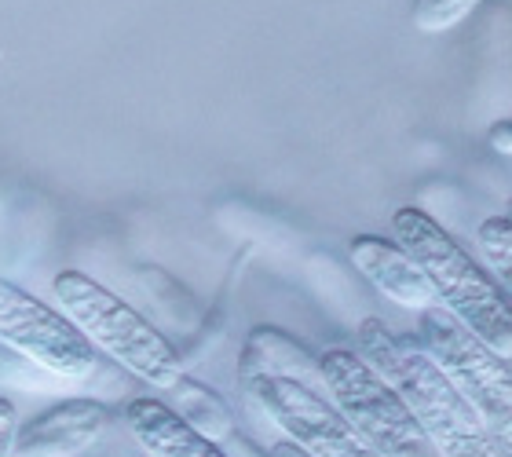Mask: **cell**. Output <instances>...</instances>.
<instances>
[{
  "label": "cell",
  "instance_id": "13",
  "mask_svg": "<svg viewBox=\"0 0 512 457\" xmlns=\"http://www.w3.org/2000/svg\"><path fill=\"white\" fill-rule=\"evenodd\" d=\"M476 242L491 264V275L512 300V216H487L476 231Z\"/></svg>",
  "mask_w": 512,
  "mask_h": 457
},
{
  "label": "cell",
  "instance_id": "16",
  "mask_svg": "<svg viewBox=\"0 0 512 457\" xmlns=\"http://www.w3.org/2000/svg\"><path fill=\"white\" fill-rule=\"evenodd\" d=\"M480 421L487 428V436L494 443V454L498 457H512V403L509 399H498V403L483 406Z\"/></svg>",
  "mask_w": 512,
  "mask_h": 457
},
{
  "label": "cell",
  "instance_id": "17",
  "mask_svg": "<svg viewBox=\"0 0 512 457\" xmlns=\"http://www.w3.org/2000/svg\"><path fill=\"white\" fill-rule=\"evenodd\" d=\"M15 432H19V410L11 399H0V457H11Z\"/></svg>",
  "mask_w": 512,
  "mask_h": 457
},
{
  "label": "cell",
  "instance_id": "12",
  "mask_svg": "<svg viewBox=\"0 0 512 457\" xmlns=\"http://www.w3.org/2000/svg\"><path fill=\"white\" fill-rule=\"evenodd\" d=\"M246 348L264 362L267 370L282 373V377H293V381H300V384H311V388H326L319 373V359L308 355V351L300 348V341H293L289 333L275 330V326H260V330L249 333Z\"/></svg>",
  "mask_w": 512,
  "mask_h": 457
},
{
  "label": "cell",
  "instance_id": "11",
  "mask_svg": "<svg viewBox=\"0 0 512 457\" xmlns=\"http://www.w3.org/2000/svg\"><path fill=\"white\" fill-rule=\"evenodd\" d=\"M165 395H169V403L165 406L176 410V414H180L194 432H202L205 439L227 443V439L235 436V417H231L227 403L209 388V384L194 381L191 373H183L180 381L172 384Z\"/></svg>",
  "mask_w": 512,
  "mask_h": 457
},
{
  "label": "cell",
  "instance_id": "8",
  "mask_svg": "<svg viewBox=\"0 0 512 457\" xmlns=\"http://www.w3.org/2000/svg\"><path fill=\"white\" fill-rule=\"evenodd\" d=\"M110 425V406L92 395L63 399L41 417L19 425L11 457H81Z\"/></svg>",
  "mask_w": 512,
  "mask_h": 457
},
{
  "label": "cell",
  "instance_id": "1",
  "mask_svg": "<svg viewBox=\"0 0 512 457\" xmlns=\"http://www.w3.org/2000/svg\"><path fill=\"white\" fill-rule=\"evenodd\" d=\"M355 351L403 399L439 457H498L476 406L454 388L417 337H395L384 322L366 319L355 333Z\"/></svg>",
  "mask_w": 512,
  "mask_h": 457
},
{
  "label": "cell",
  "instance_id": "2",
  "mask_svg": "<svg viewBox=\"0 0 512 457\" xmlns=\"http://www.w3.org/2000/svg\"><path fill=\"white\" fill-rule=\"evenodd\" d=\"M395 242L421 267L428 286L436 293L439 308H447L458 322H465L494 355L512 359V300L491 271H483L465 245L432 220L425 209L406 205L392 216Z\"/></svg>",
  "mask_w": 512,
  "mask_h": 457
},
{
  "label": "cell",
  "instance_id": "18",
  "mask_svg": "<svg viewBox=\"0 0 512 457\" xmlns=\"http://www.w3.org/2000/svg\"><path fill=\"white\" fill-rule=\"evenodd\" d=\"M267 454H271V457H308L300 447H293V443H286V439H278V443H275V447H271V450H267Z\"/></svg>",
  "mask_w": 512,
  "mask_h": 457
},
{
  "label": "cell",
  "instance_id": "5",
  "mask_svg": "<svg viewBox=\"0 0 512 457\" xmlns=\"http://www.w3.org/2000/svg\"><path fill=\"white\" fill-rule=\"evenodd\" d=\"M319 373L333 406L377 457H439L403 399L359 359L355 348L322 351Z\"/></svg>",
  "mask_w": 512,
  "mask_h": 457
},
{
  "label": "cell",
  "instance_id": "7",
  "mask_svg": "<svg viewBox=\"0 0 512 457\" xmlns=\"http://www.w3.org/2000/svg\"><path fill=\"white\" fill-rule=\"evenodd\" d=\"M417 341L425 344L439 370L447 373L454 388H458L480 414L483 406L509 399L512 403V362L494 355L476 333L458 322L447 308L417 311Z\"/></svg>",
  "mask_w": 512,
  "mask_h": 457
},
{
  "label": "cell",
  "instance_id": "6",
  "mask_svg": "<svg viewBox=\"0 0 512 457\" xmlns=\"http://www.w3.org/2000/svg\"><path fill=\"white\" fill-rule=\"evenodd\" d=\"M0 344L26 355L59 381L74 384L96 373V348L63 311L0 278Z\"/></svg>",
  "mask_w": 512,
  "mask_h": 457
},
{
  "label": "cell",
  "instance_id": "4",
  "mask_svg": "<svg viewBox=\"0 0 512 457\" xmlns=\"http://www.w3.org/2000/svg\"><path fill=\"white\" fill-rule=\"evenodd\" d=\"M238 384L249 403H256V410L282 432V439L308 457H377L352 432L326 388H311L267 370L249 348H242L238 359Z\"/></svg>",
  "mask_w": 512,
  "mask_h": 457
},
{
  "label": "cell",
  "instance_id": "14",
  "mask_svg": "<svg viewBox=\"0 0 512 457\" xmlns=\"http://www.w3.org/2000/svg\"><path fill=\"white\" fill-rule=\"evenodd\" d=\"M59 381L55 373L41 370L37 362H30L26 355H19V351H11L8 344H0V388H22V392H52V388H59Z\"/></svg>",
  "mask_w": 512,
  "mask_h": 457
},
{
  "label": "cell",
  "instance_id": "10",
  "mask_svg": "<svg viewBox=\"0 0 512 457\" xmlns=\"http://www.w3.org/2000/svg\"><path fill=\"white\" fill-rule=\"evenodd\" d=\"M125 425L147 457H227L220 443L194 432L161 399H132L125 410Z\"/></svg>",
  "mask_w": 512,
  "mask_h": 457
},
{
  "label": "cell",
  "instance_id": "19",
  "mask_svg": "<svg viewBox=\"0 0 512 457\" xmlns=\"http://www.w3.org/2000/svg\"><path fill=\"white\" fill-rule=\"evenodd\" d=\"M0 55H4V48H0Z\"/></svg>",
  "mask_w": 512,
  "mask_h": 457
},
{
  "label": "cell",
  "instance_id": "3",
  "mask_svg": "<svg viewBox=\"0 0 512 457\" xmlns=\"http://www.w3.org/2000/svg\"><path fill=\"white\" fill-rule=\"evenodd\" d=\"M52 293L59 311L85 333L92 348L107 351L110 359L121 362L143 384L169 392L187 373L176 348L132 304H125L118 293H110L103 282L81 275V271H59Z\"/></svg>",
  "mask_w": 512,
  "mask_h": 457
},
{
  "label": "cell",
  "instance_id": "9",
  "mask_svg": "<svg viewBox=\"0 0 512 457\" xmlns=\"http://www.w3.org/2000/svg\"><path fill=\"white\" fill-rule=\"evenodd\" d=\"M348 260L366 282H374V289H381L384 297L399 304V308L428 311L439 304L428 278L421 275V267L403 253L399 242H388V238H377V234H359L348 245Z\"/></svg>",
  "mask_w": 512,
  "mask_h": 457
},
{
  "label": "cell",
  "instance_id": "15",
  "mask_svg": "<svg viewBox=\"0 0 512 457\" xmlns=\"http://www.w3.org/2000/svg\"><path fill=\"white\" fill-rule=\"evenodd\" d=\"M483 0H414V26L421 33H443L465 22Z\"/></svg>",
  "mask_w": 512,
  "mask_h": 457
}]
</instances>
